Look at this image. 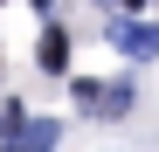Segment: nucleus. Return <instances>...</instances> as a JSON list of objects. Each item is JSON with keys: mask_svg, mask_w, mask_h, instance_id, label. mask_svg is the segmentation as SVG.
Wrapping results in <instances>:
<instances>
[{"mask_svg": "<svg viewBox=\"0 0 159 152\" xmlns=\"http://www.w3.org/2000/svg\"><path fill=\"white\" fill-rule=\"evenodd\" d=\"M28 7H35V14H48V7H56V0H28Z\"/></svg>", "mask_w": 159, "mask_h": 152, "instance_id": "8", "label": "nucleus"}, {"mask_svg": "<svg viewBox=\"0 0 159 152\" xmlns=\"http://www.w3.org/2000/svg\"><path fill=\"white\" fill-rule=\"evenodd\" d=\"M111 42L131 62H159V28H145V21H111Z\"/></svg>", "mask_w": 159, "mask_h": 152, "instance_id": "1", "label": "nucleus"}, {"mask_svg": "<svg viewBox=\"0 0 159 152\" xmlns=\"http://www.w3.org/2000/svg\"><path fill=\"white\" fill-rule=\"evenodd\" d=\"M0 152H21V145H0Z\"/></svg>", "mask_w": 159, "mask_h": 152, "instance_id": "9", "label": "nucleus"}, {"mask_svg": "<svg viewBox=\"0 0 159 152\" xmlns=\"http://www.w3.org/2000/svg\"><path fill=\"white\" fill-rule=\"evenodd\" d=\"M56 138H62V124H56V118H28V124H21V152H48Z\"/></svg>", "mask_w": 159, "mask_h": 152, "instance_id": "3", "label": "nucleus"}, {"mask_svg": "<svg viewBox=\"0 0 159 152\" xmlns=\"http://www.w3.org/2000/svg\"><path fill=\"white\" fill-rule=\"evenodd\" d=\"M35 69H42V76H62V69H69V35L56 28V21L35 35Z\"/></svg>", "mask_w": 159, "mask_h": 152, "instance_id": "2", "label": "nucleus"}, {"mask_svg": "<svg viewBox=\"0 0 159 152\" xmlns=\"http://www.w3.org/2000/svg\"><path fill=\"white\" fill-rule=\"evenodd\" d=\"M131 111V83H104V97H97V118H125Z\"/></svg>", "mask_w": 159, "mask_h": 152, "instance_id": "4", "label": "nucleus"}, {"mask_svg": "<svg viewBox=\"0 0 159 152\" xmlns=\"http://www.w3.org/2000/svg\"><path fill=\"white\" fill-rule=\"evenodd\" d=\"M118 7H125V14H139V7H152V0H118ZM125 14H118V21H125Z\"/></svg>", "mask_w": 159, "mask_h": 152, "instance_id": "7", "label": "nucleus"}, {"mask_svg": "<svg viewBox=\"0 0 159 152\" xmlns=\"http://www.w3.org/2000/svg\"><path fill=\"white\" fill-rule=\"evenodd\" d=\"M69 97H76L83 111H97V97H104V83H97V76H76V83H69Z\"/></svg>", "mask_w": 159, "mask_h": 152, "instance_id": "5", "label": "nucleus"}, {"mask_svg": "<svg viewBox=\"0 0 159 152\" xmlns=\"http://www.w3.org/2000/svg\"><path fill=\"white\" fill-rule=\"evenodd\" d=\"M21 124H28V118H21V104H0V132H7V138H21Z\"/></svg>", "mask_w": 159, "mask_h": 152, "instance_id": "6", "label": "nucleus"}]
</instances>
